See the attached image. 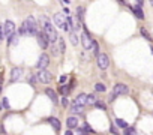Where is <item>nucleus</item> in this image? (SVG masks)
<instances>
[{"label":"nucleus","mask_w":153,"mask_h":135,"mask_svg":"<svg viewBox=\"0 0 153 135\" xmlns=\"http://www.w3.org/2000/svg\"><path fill=\"white\" fill-rule=\"evenodd\" d=\"M36 81H38V77L32 75V77H30V84H32V86H35V84H36Z\"/></svg>","instance_id":"obj_32"},{"label":"nucleus","mask_w":153,"mask_h":135,"mask_svg":"<svg viewBox=\"0 0 153 135\" xmlns=\"http://www.w3.org/2000/svg\"><path fill=\"white\" fill-rule=\"evenodd\" d=\"M134 128H129V126H127L126 129H125V135H134Z\"/></svg>","instance_id":"obj_29"},{"label":"nucleus","mask_w":153,"mask_h":135,"mask_svg":"<svg viewBox=\"0 0 153 135\" xmlns=\"http://www.w3.org/2000/svg\"><path fill=\"white\" fill-rule=\"evenodd\" d=\"M143 5H144V0H137V6L143 8Z\"/></svg>","instance_id":"obj_35"},{"label":"nucleus","mask_w":153,"mask_h":135,"mask_svg":"<svg viewBox=\"0 0 153 135\" xmlns=\"http://www.w3.org/2000/svg\"><path fill=\"white\" fill-rule=\"evenodd\" d=\"M36 77H38V81L39 83H42V84H48L51 80H53V77H51V74L47 71V69H41L39 72L36 74Z\"/></svg>","instance_id":"obj_6"},{"label":"nucleus","mask_w":153,"mask_h":135,"mask_svg":"<svg viewBox=\"0 0 153 135\" xmlns=\"http://www.w3.org/2000/svg\"><path fill=\"white\" fill-rule=\"evenodd\" d=\"M83 110H84V107H81V105H75V104L71 105V113H74V114L83 113Z\"/></svg>","instance_id":"obj_19"},{"label":"nucleus","mask_w":153,"mask_h":135,"mask_svg":"<svg viewBox=\"0 0 153 135\" xmlns=\"http://www.w3.org/2000/svg\"><path fill=\"white\" fill-rule=\"evenodd\" d=\"M48 123H51V126H53L56 131H60V120H59V119L50 117V119H48Z\"/></svg>","instance_id":"obj_16"},{"label":"nucleus","mask_w":153,"mask_h":135,"mask_svg":"<svg viewBox=\"0 0 153 135\" xmlns=\"http://www.w3.org/2000/svg\"><path fill=\"white\" fill-rule=\"evenodd\" d=\"M111 132H113V134H116V135H117V131H116V128H114V126H111Z\"/></svg>","instance_id":"obj_38"},{"label":"nucleus","mask_w":153,"mask_h":135,"mask_svg":"<svg viewBox=\"0 0 153 135\" xmlns=\"http://www.w3.org/2000/svg\"><path fill=\"white\" fill-rule=\"evenodd\" d=\"M129 8H131V11L134 12V15L137 18H140V20L144 18V11H143V8H140V6H129Z\"/></svg>","instance_id":"obj_15"},{"label":"nucleus","mask_w":153,"mask_h":135,"mask_svg":"<svg viewBox=\"0 0 153 135\" xmlns=\"http://www.w3.org/2000/svg\"><path fill=\"white\" fill-rule=\"evenodd\" d=\"M50 65V57H48V54H41L39 59H38V63H36V68L38 69H47V66Z\"/></svg>","instance_id":"obj_8"},{"label":"nucleus","mask_w":153,"mask_h":135,"mask_svg":"<svg viewBox=\"0 0 153 135\" xmlns=\"http://www.w3.org/2000/svg\"><path fill=\"white\" fill-rule=\"evenodd\" d=\"M78 119H76L75 116H69L68 119H66V126H68V129H75V128H78Z\"/></svg>","instance_id":"obj_12"},{"label":"nucleus","mask_w":153,"mask_h":135,"mask_svg":"<svg viewBox=\"0 0 153 135\" xmlns=\"http://www.w3.org/2000/svg\"><path fill=\"white\" fill-rule=\"evenodd\" d=\"M114 123H116V126H119V128H122V129H126L127 128V123H126V120H123V119H116L114 120Z\"/></svg>","instance_id":"obj_20"},{"label":"nucleus","mask_w":153,"mask_h":135,"mask_svg":"<svg viewBox=\"0 0 153 135\" xmlns=\"http://www.w3.org/2000/svg\"><path fill=\"white\" fill-rule=\"evenodd\" d=\"M95 90L99 92V93H104V92H107V87L102 84V83H96V84H95Z\"/></svg>","instance_id":"obj_24"},{"label":"nucleus","mask_w":153,"mask_h":135,"mask_svg":"<svg viewBox=\"0 0 153 135\" xmlns=\"http://www.w3.org/2000/svg\"><path fill=\"white\" fill-rule=\"evenodd\" d=\"M72 104H75V105H81V107H84L86 104H87V95L86 93H80L78 96L75 98V101L72 102Z\"/></svg>","instance_id":"obj_14"},{"label":"nucleus","mask_w":153,"mask_h":135,"mask_svg":"<svg viewBox=\"0 0 153 135\" xmlns=\"http://www.w3.org/2000/svg\"><path fill=\"white\" fill-rule=\"evenodd\" d=\"M53 20H54L56 27H59V29H63V30H66V17H65V14L57 12Z\"/></svg>","instance_id":"obj_4"},{"label":"nucleus","mask_w":153,"mask_h":135,"mask_svg":"<svg viewBox=\"0 0 153 135\" xmlns=\"http://www.w3.org/2000/svg\"><path fill=\"white\" fill-rule=\"evenodd\" d=\"M92 50H93L92 53L95 54V56H96V57H98V56H99V54H101V53H99V45H98V42H96V41H95V39H93V45H92Z\"/></svg>","instance_id":"obj_27"},{"label":"nucleus","mask_w":153,"mask_h":135,"mask_svg":"<svg viewBox=\"0 0 153 135\" xmlns=\"http://www.w3.org/2000/svg\"><path fill=\"white\" fill-rule=\"evenodd\" d=\"M39 29H38V23L35 20V17L29 15L27 18L24 20V23L21 24L20 27V33L21 35H29V36H33V35H38Z\"/></svg>","instance_id":"obj_1"},{"label":"nucleus","mask_w":153,"mask_h":135,"mask_svg":"<svg viewBox=\"0 0 153 135\" xmlns=\"http://www.w3.org/2000/svg\"><path fill=\"white\" fill-rule=\"evenodd\" d=\"M65 81H66V75H62L60 77V83H65Z\"/></svg>","instance_id":"obj_36"},{"label":"nucleus","mask_w":153,"mask_h":135,"mask_svg":"<svg viewBox=\"0 0 153 135\" xmlns=\"http://www.w3.org/2000/svg\"><path fill=\"white\" fill-rule=\"evenodd\" d=\"M63 2H65V3L68 5V3H71V0H63Z\"/></svg>","instance_id":"obj_40"},{"label":"nucleus","mask_w":153,"mask_h":135,"mask_svg":"<svg viewBox=\"0 0 153 135\" xmlns=\"http://www.w3.org/2000/svg\"><path fill=\"white\" fill-rule=\"evenodd\" d=\"M21 77H23V68H14V69L11 71V81L12 83L18 81Z\"/></svg>","instance_id":"obj_11"},{"label":"nucleus","mask_w":153,"mask_h":135,"mask_svg":"<svg viewBox=\"0 0 153 135\" xmlns=\"http://www.w3.org/2000/svg\"><path fill=\"white\" fill-rule=\"evenodd\" d=\"M51 53H53V56H59V48H56V47H51Z\"/></svg>","instance_id":"obj_31"},{"label":"nucleus","mask_w":153,"mask_h":135,"mask_svg":"<svg viewBox=\"0 0 153 135\" xmlns=\"http://www.w3.org/2000/svg\"><path fill=\"white\" fill-rule=\"evenodd\" d=\"M69 36H71V42H72V45H76V44H78V36H76L75 32H69Z\"/></svg>","instance_id":"obj_26"},{"label":"nucleus","mask_w":153,"mask_h":135,"mask_svg":"<svg viewBox=\"0 0 153 135\" xmlns=\"http://www.w3.org/2000/svg\"><path fill=\"white\" fill-rule=\"evenodd\" d=\"M57 42H59V51H60V54H65V51H66L65 39H63V38H59V39H57Z\"/></svg>","instance_id":"obj_18"},{"label":"nucleus","mask_w":153,"mask_h":135,"mask_svg":"<svg viewBox=\"0 0 153 135\" xmlns=\"http://www.w3.org/2000/svg\"><path fill=\"white\" fill-rule=\"evenodd\" d=\"M65 135H74V132H72V129H68V131L65 132Z\"/></svg>","instance_id":"obj_37"},{"label":"nucleus","mask_w":153,"mask_h":135,"mask_svg":"<svg viewBox=\"0 0 153 135\" xmlns=\"http://www.w3.org/2000/svg\"><path fill=\"white\" fill-rule=\"evenodd\" d=\"M98 66H99V69H102V71H105L107 68L110 66V59H108L107 54L101 53L98 56Z\"/></svg>","instance_id":"obj_7"},{"label":"nucleus","mask_w":153,"mask_h":135,"mask_svg":"<svg viewBox=\"0 0 153 135\" xmlns=\"http://www.w3.org/2000/svg\"><path fill=\"white\" fill-rule=\"evenodd\" d=\"M6 36H5V30H3V26H0V41H3Z\"/></svg>","instance_id":"obj_30"},{"label":"nucleus","mask_w":153,"mask_h":135,"mask_svg":"<svg viewBox=\"0 0 153 135\" xmlns=\"http://www.w3.org/2000/svg\"><path fill=\"white\" fill-rule=\"evenodd\" d=\"M42 30H44V33L47 35V38L50 39V42L53 44V42H56V41L59 39V36H57V32H56V27L50 23V20L48 18H42Z\"/></svg>","instance_id":"obj_2"},{"label":"nucleus","mask_w":153,"mask_h":135,"mask_svg":"<svg viewBox=\"0 0 153 135\" xmlns=\"http://www.w3.org/2000/svg\"><path fill=\"white\" fill-rule=\"evenodd\" d=\"M140 33H141V36H143L146 41H149V42H152V41H153L152 35L149 33V30L146 29V27H141V29H140Z\"/></svg>","instance_id":"obj_17"},{"label":"nucleus","mask_w":153,"mask_h":135,"mask_svg":"<svg viewBox=\"0 0 153 135\" xmlns=\"http://www.w3.org/2000/svg\"><path fill=\"white\" fill-rule=\"evenodd\" d=\"M68 104H69V102H68V98L63 96V98H62V105H63V107H68Z\"/></svg>","instance_id":"obj_33"},{"label":"nucleus","mask_w":153,"mask_h":135,"mask_svg":"<svg viewBox=\"0 0 153 135\" xmlns=\"http://www.w3.org/2000/svg\"><path fill=\"white\" fill-rule=\"evenodd\" d=\"M71 90H72V86H62V87H59V92L62 95H68Z\"/></svg>","instance_id":"obj_25"},{"label":"nucleus","mask_w":153,"mask_h":135,"mask_svg":"<svg viewBox=\"0 0 153 135\" xmlns=\"http://www.w3.org/2000/svg\"><path fill=\"white\" fill-rule=\"evenodd\" d=\"M45 95L51 99V102H53V104H57V102H59V96H57V93H56L53 89L47 87V89H45Z\"/></svg>","instance_id":"obj_13"},{"label":"nucleus","mask_w":153,"mask_h":135,"mask_svg":"<svg viewBox=\"0 0 153 135\" xmlns=\"http://www.w3.org/2000/svg\"><path fill=\"white\" fill-rule=\"evenodd\" d=\"M2 104H3V107H5V108H9V102H8V98H3Z\"/></svg>","instance_id":"obj_34"},{"label":"nucleus","mask_w":153,"mask_h":135,"mask_svg":"<svg viewBox=\"0 0 153 135\" xmlns=\"http://www.w3.org/2000/svg\"><path fill=\"white\" fill-rule=\"evenodd\" d=\"M8 44L9 45H15V44H18V35L17 33H14L9 39H8Z\"/></svg>","instance_id":"obj_22"},{"label":"nucleus","mask_w":153,"mask_h":135,"mask_svg":"<svg viewBox=\"0 0 153 135\" xmlns=\"http://www.w3.org/2000/svg\"><path fill=\"white\" fill-rule=\"evenodd\" d=\"M3 30H5V36L9 39L12 35H14L15 33V24L14 23H12L11 20H8L5 24H3Z\"/></svg>","instance_id":"obj_9"},{"label":"nucleus","mask_w":153,"mask_h":135,"mask_svg":"<svg viewBox=\"0 0 153 135\" xmlns=\"http://www.w3.org/2000/svg\"><path fill=\"white\" fill-rule=\"evenodd\" d=\"M95 107H96V108H101V110H107V105H105L104 102H101V101H98V102L95 104Z\"/></svg>","instance_id":"obj_28"},{"label":"nucleus","mask_w":153,"mask_h":135,"mask_svg":"<svg viewBox=\"0 0 153 135\" xmlns=\"http://www.w3.org/2000/svg\"><path fill=\"white\" fill-rule=\"evenodd\" d=\"M117 2H119L120 5H126V2H125V0H117Z\"/></svg>","instance_id":"obj_39"},{"label":"nucleus","mask_w":153,"mask_h":135,"mask_svg":"<svg viewBox=\"0 0 153 135\" xmlns=\"http://www.w3.org/2000/svg\"><path fill=\"white\" fill-rule=\"evenodd\" d=\"M83 27H84V26H83ZM81 42H83L84 50H90L92 45H93V39L90 38V35H89V32H87L86 27L83 29V33H81Z\"/></svg>","instance_id":"obj_3"},{"label":"nucleus","mask_w":153,"mask_h":135,"mask_svg":"<svg viewBox=\"0 0 153 135\" xmlns=\"http://www.w3.org/2000/svg\"><path fill=\"white\" fill-rule=\"evenodd\" d=\"M114 95H117V96H120V95H127L129 93V87H127L126 84L123 83H117L116 86H114Z\"/></svg>","instance_id":"obj_10"},{"label":"nucleus","mask_w":153,"mask_h":135,"mask_svg":"<svg viewBox=\"0 0 153 135\" xmlns=\"http://www.w3.org/2000/svg\"><path fill=\"white\" fill-rule=\"evenodd\" d=\"M150 3H152V5H153V0H150Z\"/></svg>","instance_id":"obj_41"},{"label":"nucleus","mask_w":153,"mask_h":135,"mask_svg":"<svg viewBox=\"0 0 153 135\" xmlns=\"http://www.w3.org/2000/svg\"><path fill=\"white\" fill-rule=\"evenodd\" d=\"M84 14H86V9H84L83 6H78V8H76V17H78V20H80V21H83Z\"/></svg>","instance_id":"obj_21"},{"label":"nucleus","mask_w":153,"mask_h":135,"mask_svg":"<svg viewBox=\"0 0 153 135\" xmlns=\"http://www.w3.org/2000/svg\"><path fill=\"white\" fill-rule=\"evenodd\" d=\"M36 38H38V44H39V47L42 48V50H47L48 47H50V39L47 38V35L44 33V30L42 32H38V35H36Z\"/></svg>","instance_id":"obj_5"},{"label":"nucleus","mask_w":153,"mask_h":135,"mask_svg":"<svg viewBox=\"0 0 153 135\" xmlns=\"http://www.w3.org/2000/svg\"><path fill=\"white\" fill-rule=\"evenodd\" d=\"M99 99L95 96V95H87V104H90V105H95Z\"/></svg>","instance_id":"obj_23"}]
</instances>
